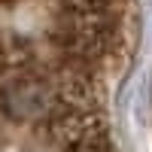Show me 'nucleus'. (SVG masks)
<instances>
[{
  "label": "nucleus",
  "mask_w": 152,
  "mask_h": 152,
  "mask_svg": "<svg viewBox=\"0 0 152 152\" xmlns=\"http://www.w3.org/2000/svg\"><path fill=\"white\" fill-rule=\"evenodd\" d=\"M34 61V46L18 34H3L0 31V76L6 70L24 67Z\"/></svg>",
  "instance_id": "f257e3e1"
}]
</instances>
